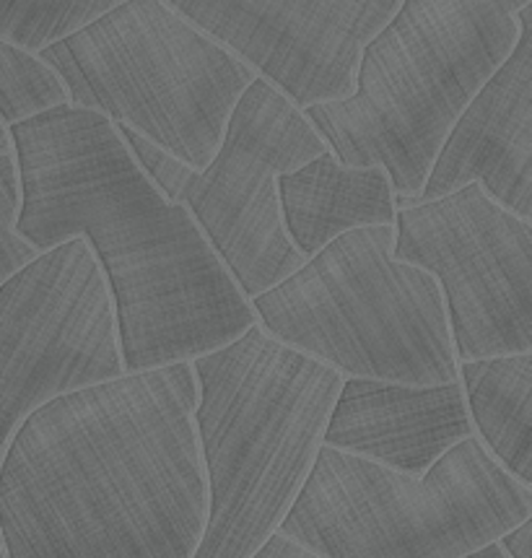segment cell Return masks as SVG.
I'll list each match as a JSON object with an SVG mask.
<instances>
[{
    "mask_svg": "<svg viewBox=\"0 0 532 558\" xmlns=\"http://www.w3.org/2000/svg\"><path fill=\"white\" fill-rule=\"evenodd\" d=\"M190 362L34 408L0 462L9 558H193L208 488Z\"/></svg>",
    "mask_w": 532,
    "mask_h": 558,
    "instance_id": "cell-1",
    "label": "cell"
},
{
    "mask_svg": "<svg viewBox=\"0 0 532 558\" xmlns=\"http://www.w3.org/2000/svg\"><path fill=\"white\" fill-rule=\"evenodd\" d=\"M9 133L19 236L37 252L84 236L112 296L122 369L193 362L257 323L190 210L161 193L112 120L60 105Z\"/></svg>",
    "mask_w": 532,
    "mask_h": 558,
    "instance_id": "cell-2",
    "label": "cell"
},
{
    "mask_svg": "<svg viewBox=\"0 0 532 558\" xmlns=\"http://www.w3.org/2000/svg\"><path fill=\"white\" fill-rule=\"evenodd\" d=\"M190 366L208 488L193 558H250L302 492L343 374L257 323Z\"/></svg>",
    "mask_w": 532,
    "mask_h": 558,
    "instance_id": "cell-3",
    "label": "cell"
},
{
    "mask_svg": "<svg viewBox=\"0 0 532 558\" xmlns=\"http://www.w3.org/2000/svg\"><path fill=\"white\" fill-rule=\"evenodd\" d=\"M532 0H400L361 47L353 92L304 118L348 167H382L395 206L424 187L457 114L504 63Z\"/></svg>",
    "mask_w": 532,
    "mask_h": 558,
    "instance_id": "cell-4",
    "label": "cell"
},
{
    "mask_svg": "<svg viewBox=\"0 0 532 558\" xmlns=\"http://www.w3.org/2000/svg\"><path fill=\"white\" fill-rule=\"evenodd\" d=\"M532 517V486L470 434L411 475L319 445L278 533L323 558H460Z\"/></svg>",
    "mask_w": 532,
    "mask_h": 558,
    "instance_id": "cell-5",
    "label": "cell"
},
{
    "mask_svg": "<svg viewBox=\"0 0 532 558\" xmlns=\"http://www.w3.org/2000/svg\"><path fill=\"white\" fill-rule=\"evenodd\" d=\"M392 240V223H385L327 242L250 299L257 325L343 377L457 383L439 283L419 265L395 260Z\"/></svg>",
    "mask_w": 532,
    "mask_h": 558,
    "instance_id": "cell-6",
    "label": "cell"
},
{
    "mask_svg": "<svg viewBox=\"0 0 532 558\" xmlns=\"http://www.w3.org/2000/svg\"><path fill=\"white\" fill-rule=\"evenodd\" d=\"M68 105L101 112L182 165L203 169L257 73L164 0H122L37 52Z\"/></svg>",
    "mask_w": 532,
    "mask_h": 558,
    "instance_id": "cell-7",
    "label": "cell"
},
{
    "mask_svg": "<svg viewBox=\"0 0 532 558\" xmlns=\"http://www.w3.org/2000/svg\"><path fill=\"white\" fill-rule=\"evenodd\" d=\"M135 161L169 201L190 210L242 294L252 299L306 257L286 236L276 180L327 151L304 112L257 76L231 110L214 159L193 169L118 125Z\"/></svg>",
    "mask_w": 532,
    "mask_h": 558,
    "instance_id": "cell-8",
    "label": "cell"
},
{
    "mask_svg": "<svg viewBox=\"0 0 532 558\" xmlns=\"http://www.w3.org/2000/svg\"><path fill=\"white\" fill-rule=\"evenodd\" d=\"M395 260L439 283L457 362L532 349V221L479 182L395 208Z\"/></svg>",
    "mask_w": 532,
    "mask_h": 558,
    "instance_id": "cell-9",
    "label": "cell"
},
{
    "mask_svg": "<svg viewBox=\"0 0 532 558\" xmlns=\"http://www.w3.org/2000/svg\"><path fill=\"white\" fill-rule=\"evenodd\" d=\"M122 372L112 296L84 236L0 283V447L34 408Z\"/></svg>",
    "mask_w": 532,
    "mask_h": 558,
    "instance_id": "cell-10",
    "label": "cell"
},
{
    "mask_svg": "<svg viewBox=\"0 0 532 558\" xmlns=\"http://www.w3.org/2000/svg\"><path fill=\"white\" fill-rule=\"evenodd\" d=\"M299 110L353 92L361 47L400 0H164Z\"/></svg>",
    "mask_w": 532,
    "mask_h": 558,
    "instance_id": "cell-11",
    "label": "cell"
},
{
    "mask_svg": "<svg viewBox=\"0 0 532 558\" xmlns=\"http://www.w3.org/2000/svg\"><path fill=\"white\" fill-rule=\"evenodd\" d=\"M520 34L504 63L457 114L421 193L395 208L479 182L520 219H532V3L517 11Z\"/></svg>",
    "mask_w": 532,
    "mask_h": 558,
    "instance_id": "cell-12",
    "label": "cell"
},
{
    "mask_svg": "<svg viewBox=\"0 0 532 558\" xmlns=\"http://www.w3.org/2000/svg\"><path fill=\"white\" fill-rule=\"evenodd\" d=\"M470 434L460 383L402 385L343 377L323 445L421 475Z\"/></svg>",
    "mask_w": 532,
    "mask_h": 558,
    "instance_id": "cell-13",
    "label": "cell"
},
{
    "mask_svg": "<svg viewBox=\"0 0 532 558\" xmlns=\"http://www.w3.org/2000/svg\"><path fill=\"white\" fill-rule=\"evenodd\" d=\"M286 236L304 257L346 231L395 221V193L382 167H348L327 148L276 180Z\"/></svg>",
    "mask_w": 532,
    "mask_h": 558,
    "instance_id": "cell-14",
    "label": "cell"
},
{
    "mask_svg": "<svg viewBox=\"0 0 532 558\" xmlns=\"http://www.w3.org/2000/svg\"><path fill=\"white\" fill-rule=\"evenodd\" d=\"M473 434L504 471L532 486V353L457 362Z\"/></svg>",
    "mask_w": 532,
    "mask_h": 558,
    "instance_id": "cell-15",
    "label": "cell"
},
{
    "mask_svg": "<svg viewBox=\"0 0 532 558\" xmlns=\"http://www.w3.org/2000/svg\"><path fill=\"white\" fill-rule=\"evenodd\" d=\"M120 3L122 0H0V37L39 52Z\"/></svg>",
    "mask_w": 532,
    "mask_h": 558,
    "instance_id": "cell-16",
    "label": "cell"
},
{
    "mask_svg": "<svg viewBox=\"0 0 532 558\" xmlns=\"http://www.w3.org/2000/svg\"><path fill=\"white\" fill-rule=\"evenodd\" d=\"M68 105L58 73L37 52L0 37V120L5 125Z\"/></svg>",
    "mask_w": 532,
    "mask_h": 558,
    "instance_id": "cell-17",
    "label": "cell"
},
{
    "mask_svg": "<svg viewBox=\"0 0 532 558\" xmlns=\"http://www.w3.org/2000/svg\"><path fill=\"white\" fill-rule=\"evenodd\" d=\"M19 206H22V190H19L16 159L13 154H5L0 156V283L39 255L24 236H19Z\"/></svg>",
    "mask_w": 532,
    "mask_h": 558,
    "instance_id": "cell-18",
    "label": "cell"
},
{
    "mask_svg": "<svg viewBox=\"0 0 532 558\" xmlns=\"http://www.w3.org/2000/svg\"><path fill=\"white\" fill-rule=\"evenodd\" d=\"M250 558H323V556L312 554L310 548H304L302 543L291 541V537H286L283 533H273Z\"/></svg>",
    "mask_w": 532,
    "mask_h": 558,
    "instance_id": "cell-19",
    "label": "cell"
},
{
    "mask_svg": "<svg viewBox=\"0 0 532 558\" xmlns=\"http://www.w3.org/2000/svg\"><path fill=\"white\" fill-rule=\"evenodd\" d=\"M499 546L509 558H532V517L504 533Z\"/></svg>",
    "mask_w": 532,
    "mask_h": 558,
    "instance_id": "cell-20",
    "label": "cell"
},
{
    "mask_svg": "<svg viewBox=\"0 0 532 558\" xmlns=\"http://www.w3.org/2000/svg\"><path fill=\"white\" fill-rule=\"evenodd\" d=\"M460 558H509V556L504 554V550H501L499 541H491V543H486V546H481V548L470 550V554L460 556Z\"/></svg>",
    "mask_w": 532,
    "mask_h": 558,
    "instance_id": "cell-21",
    "label": "cell"
},
{
    "mask_svg": "<svg viewBox=\"0 0 532 558\" xmlns=\"http://www.w3.org/2000/svg\"><path fill=\"white\" fill-rule=\"evenodd\" d=\"M5 154H13V143H11L9 125L0 120V156H5Z\"/></svg>",
    "mask_w": 532,
    "mask_h": 558,
    "instance_id": "cell-22",
    "label": "cell"
},
{
    "mask_svg": "<svg viewBox=\"0 0 532 558\" xmlns=\"http://www.w3.org/2000/svg\"><path fill=\"white\" fill-rule=\"evenodd\" d=\"M0 558H9V554H5V546H3V541H0Z\"/></svg>",
    "mask_w": 532,
    "mask_h": 558,
    "instance_id": "cell-23",
    "label": "cell"
},
{
    "mask_svg": "<svg viewBox=\"0 0 532 558\" xmlns=\"http://www.w3.org/2000/svg\"><path fill=\"white\" fill-rule=\"evenodd\" d=\"M3 452H5V447H0V462H3Z\"/></svg>",
    "mask_w": 532,
    "mask_h": 558,
    "instance_id": "cell-24",
    "label": "cell"
}]
</instances>
